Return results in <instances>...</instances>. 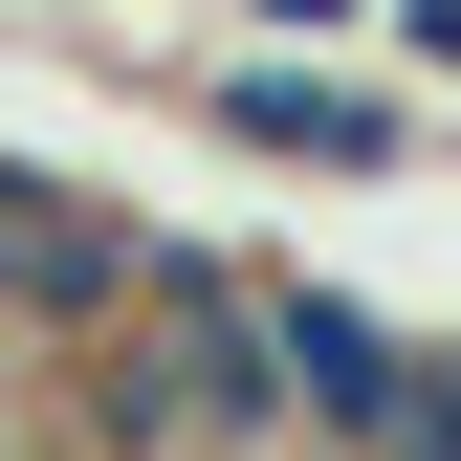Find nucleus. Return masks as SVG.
I'll use <instances>...</instances> for the list:
<instances>
[{
    "mask_svg": "<svg viewBox=\"0 0 461 461\" xmlns=\"http://www.w3.org/2000/svg\"><path fill=\"white\" fill-rule=\"evenodd\" d=\"M374 67H395V88H418V110H439V132H461V0H374Z\"/></svg>",
    "mask_w": 461,
    "mask_h": 461,
    "instance_id": "7ed1b4c3",
    "label": "nucleus"
},
{
    "mask_svg": "<svg viewBox=\"0 0 461 461\" xmlns=\"http://www.w3.org/2000/svg\"><path fill=\"white\" fill-rule=\"evenodd\" d=\"M154 110H176L198 154H242V176H308V198H395L439 154V110L374 67V44H242V23H198L176 67H154Z\"/></svg>",
    "mask_w": 461,
    "mask_h": 461,
    "instance_id": "f03ea898",
    "label": "nucleus"
},
{
    "mask_svg": "<svg viewBox=\"0 0 461 461\" xmlns=\"http://www.w3.org/2000/svg\"><path fill=\"white\" fill-rule=\"evenodd\" d=\"M67 418H88V461H242V439H285L264 242H198V220H154L132 308L67 352Z\"/></svg>",
    "mask_w": 461,
    "mask_h": 461,
    "instance_id": "f257e3e1",
    "label": "nucleus"
},
{
    "mask_svg": "<svg viewBox=\"0 0 461 461\" xmlns=\"http://www.w3.org/2000/svg\"><path fill=\"white\" fill-rule=\"evenodd\" d=\"M242 44H374V0H220Z\"/></svg>",
    "mask_w": 461,
    "mask_h": 461,
    "instance_id": "20e7f679",
    "label": "nucleus"
},
{
    "mask_svg": "<svg viewBox=\"0 0 461 461\" xmlns=\"http://www.w3.org/2000/svg\"><path fill=\"white\" fill-rule=\"evenodd\" d=\"M242 461H308V439H242Z\"/></svg>",
    "mask_w": 461,
    "mask_h": 461,
    "instance_id": "39448f33",
    "label": "nucleus"
}]
</instances>
